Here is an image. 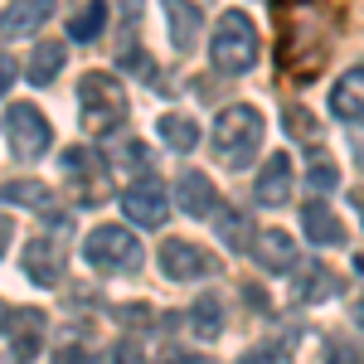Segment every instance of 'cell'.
<instances>
[{
    "instance_id": "obj_1",
    "label": "cell",
    "mask_w": 364,
    "mask_h": 364,
    "mask_svg": "<svg viewBox=\"0 0 364 364\" xmlns=\"http://www.w3.org/2000/svg\"><path fill=\"white\" fill-rule=\"evenodd\" d=\"M262 132H267L262 112L248 107V102H233V107H224L219 122H214V156H219L228 170H243L252 156H257Z\"/></svg>"
},
{
    "instance_id": "obj_2",
    "label": "cell",
    "mask_w": 364,
    "mask_h": 364,
    "mask_svg": "<svg viewBox=\"0 0 364 364\" xmlns=\"http://www.w3.org/2000/svg\"><path fill=\"white\" fill-rule=\"evenodd\" d=\"M209 58H214V68L228 73V78L248 73L252 63H257V29H252V20L243 15V10H224V15H219Z\"/></svg>"
},
{
    "instance_id": "obj_3",
    "label": "cell",
    "mask_w": 364,
    "mask_h": 364,
    "mask_svg": "<svg viewBox=\"0 0 364 364\" xmlns=\"http://www.w3.org/2000/svg\"><path fill=\"white\" fill-rule=\"evenodd\" d=\"M78 102H83V122L87 132H117L127 122V87L117 83L112 73H87L78 83Z\"/></svg>"
},
{
    "instance_id": "obj_4",
    "label": "cell",
    "mask_w": 364,
    "mask_h": 364,
    "mask_svg": "<svg viewBox=\"0 0 364 364\" xmlns=\"http://www.w3.org/2000/svg\"><path fill=\"white\" fill-rule=\"evenodd\" d=\"M83 257L97 272H132L141 267V238L122 224H102L83 238Z\"/></svg>"
},
{
    "instance_id": "obj_5",
    "label": "cell",
    "mask_w": 364,
    "mask_h": 364,
    "mask_svg": "<svg viewBox=\"0 0 364 364\" xmlns=\"http://www.w3.org/2000/svg\"><path fill=\"white\" fill-rule=\"evenodd\" d=\"M5 136H10V146H15L20 161H39V156L54 146V132H49V122H44V112H39L34 102L5 107Z\"/></svg>"
},
{
    "instance_id": "obj_6",
    "label": "cell",
    "mask_w": 364,
    "mask_h": 364,
    "mask_svg": "<svg viewBox=\"0 0 364 364\" xmlns=\"http://www.w3.org/2000/svg\"><path fill=\"white\" fill-rule=\"evenodd\" d=\"M214 267H219V257L209 248H199V243H190V238H166L161 243V272L170 282H199Z\"/></svg>"
},
{
    "instance_id": "obj_7",
    "label": "cell",
    "mask_w": 364,
    "mask_h": 364,
    "mask_svg": "<svg viewBox=\"0 0 364 364\" xmlns=\"http://www.w3.org/2000/svg\"><path fill=\"white\" fill-rule=\"evenodd\" d=\"M122 209H127V219L141 228H161L170 219V199H166V185L156 180V175H146V180H132L127 185V195H122Z\"/></svg>"
},
{
    "instance_id": "obj_8",
    "label": "cell",
    "mask_w": 364,
    "mask_h": 364,
    "mask_svg": "<svg viewBox=\"0 0 364 364\" xmlns=\"http://www.w3.org/2000/svg\"><path fill=\"white\" fill-rule=\"evenodd\" d=\"M252 195H257L262 209H282V204L291 199V156H287V151H277V156L262 166L257 185H252Z\"/></svg>"
},
{
    "instance_id": "obj_9",
    "label": "cell",
    "mask_w": 364,
    "mask_h": 364,
    "mask_svg": "<svg viewBox=\"0 0 364 364\" xmlns=\"http://www.w3.org/2000/svg\"><path fill=\"white\" fill-rule=\"evenodd\" d=\"M25 277L39 287H54L63 277V248L54 238H29L25 243Z\"/></svg>"
},
{
    "instance_id": "obj_10",
    "label": "cell",
    "mask_w": 364,
    "mask_h": 364,
    "mask_svg": "<svg viewBox=\"0 0 364 364\" xmlns=\"http://www.w3.org/2000/svg\"><path fill=\"white\" fill-rule=\"evenodd\" d=\"M252 257H257L267 272H291V267L301 262L296 243H291L282 228H267V233H257V238H252Z\"/></svg>"
},
{
    "instance_id": "obj_11",
    "label": "cell",
    "mask_w": 364,
    "mask_h": 364,
    "mask_svg": "<svg viewBox=\"0 0 364 364\" xmlns=\"http://www.w3.org/2000/svg\"><path fill=\"white\" fill-rule=\"evenodd\" d=\"M5 336H10L15 360H34L39 355V336H44V316L39 311H10L5 316Z\"/></svg>"
},
{
    "instance_id": "obj_12",
    "label": "cell",
    "mask_w": 364,
    "mask_h": 364,
    "mask_svg": "<svg viewBox=\"0 0 364 364\" xmlns=\"http://www.w3.org/2000/svg\"><path fill=\"white\" fill-rule=\"evenodd\" d=\"M166 5V20H170V39H175V49L180 54H190L199 39V25H204V15H199L195 0H161Z\"/></svg>"
},
{
    "instance_id": "obj_13",
    "label": "cell",
    "mask_w": 364,
    "mask_h": 364,
    "mask_svg": "<svg viewBox=\"0 0 364 364\" xmlns=\"http://www.w3.org/2000/svg\"><path fill=\"white\" fill-rule=\"evenodd\" d=\"M175 199H180V209H185L190 219H204V214H214V209H219V195H214L209 175H199V170H185V175H180Z\"/></svg>"
},
{
    "instance_id": "obj_14",
    "label": "cell",
    "mask_w": 364,
    "mask_h": 364,
    "mask_svg": "<svg viewBox=\"0 0 364 364\" xmlns=\"http://www.w3.org/2000/svg\"><path fill=\"white\" fill-rule=\"evenodd\" d=\"M301 224H306V238H311V243H321V248H331V243L345 238L336 209H331L326 199H306V204H301Z\"/></svg>"
},
{
    "instance_id": "obj_15",
    "label": "cell",
    "mask_w": 364,
    "mask_h": 364,
    "mask_svg": "<svg viewBox=\"0 0 364 364\" xmlns=\"http://www.w3.org/2000/svg\"><path fill=\"white\" fill-rule=\"evenodd\" d=\"M336 291H340L336 272H326L321 262H306V257H301V272H296V301L316 306V301H331Z\"/></svg>"
},
{
    "instance_id": "obj_16",
    "label": "cell",
    "mask_w": 364,
    "mask_h": 364,
    "mask_svg": "<svg viewBox=\"0 0 364 364\" xmlns=\"http://www.w3.org/2000/svg\"><path fill=\"white\" fill-rule=\"evenodd\" d=\"M49 15H54V0H10V10L0 15V29L15 39V34H25V29H39Z\"/></svg>"
},
{
    "instance_id": "obj_17",
    "label": "cell",
    "mask_w": 364,
    "mask_h": 364,
    "mask_svg": "<svg viewBox=\"0 0 364 364\" xmlns=\"http://www.w3.org/2000/svg\"><path fill=\"white\" fill-rule=\"evenodd\" d=\"M331 107H336V117H345V122L364 117V63H355V68H350V73L336 83V92H331Z\"/></svg>"
},
{
    "instance_id": "obj_18",
    "label": "cell",
    "mask_w": 364,
    "mask_h": 364,
    "mask_svg": "<svg viewBox=\"0 0 364 364\" xmlns=\"http://www.w3.org/2000/svg\"><path fill=\"white\" fill-rule=\"evenodd\" d=\"M68 63V54H63V44H39L34 54H29V83H54L58 78V68Z\"/></svg>"
},
{
    "instance_id": "obj_19",
    "label": "cell",
    "mask_w": 364,
    "mask_h": 364,
    "mask_svg": "<svg viewBox=\"0 0 364 364\" xmlns=\"http://www.w3.org/2000/svg\"><path fill=\"white\" fill-rule=\"evenodd\" d=\"M156 127H161V136H166L170 146L180 151V156H185V151H195V146H199V127H195V117L166 112V117H161V122H156Z\"/></svg>"
},
{
    "instance_id": "obj_20",
    "label": "cell",
    "mask_w": 364,
    "mask_h": 364,
    "mask_svg": "<svg viewBox=\"0 0 364 364\" xmlns=\"http://www.w3.org/2000/svg\"><path fill=\"white\" fill-rule=\"evenodd\" d=\"M49 185H39V180H10V185H0V204H29V209H49Z\"/></svg>"
},
{
    "instance_id": "obj_21",
    "label": "cell",
    "mask_w": 364,
    "mask_h": 364,
    "mask_svg": "<svg viewBox=\"0 0 364 364\" xmlns=\"http://www.w3.org/2000/svg\"><path fill=\"white\" fill-rule=\"evenodd\" d=\"M102 25H107V5H102V0H87L83 10H73V20H68V34H73V39H97V34H102Z\"/></svg>"
},
{
    "instance_id": "obj_22",
    "label": "cell",
    "mask_w": 364,
    "mask_h": 364,
    "mask_svg": "<svg viewBox=\"0 0 364 364\" xmlns=\"http://www.w3.org/2000/svg\"><path fill=\"white\" fill-rule=\"evenodd\" d=\"M190 326H195V336L214 340L224 331V301H219V296H199L195 311H190Z\"/></svg>"
},
{
    "instance_id": "obj_23",
    "label": "cell",
    "mask_w": 364,
    "mask_h": 364,
    "mask_svg": "<svg viewBox=\"0 0 364 364\" xmlns=\"http://www.w3.org/2000/svg\"><path fill=\"white\" fill-rule=\"evenodd\" d=\"M219 233H224V243L233 252H243V248H252V238H248V219L238 214V209H219Z\"/></svg>"
},
{
    "instance_id": "obj_24",
    "label": "cell",
    "mask_w": 364,
    "mask_h": 364,
    "mask_svg": "<svg viewBox=\"0 0 364 364\" xmlns=\"http://www.w3.org/2000/svg\"><path fill=\"white\" fill-rule=\"evenodd\" d=\"M238 364H291V350L282 345V340H262V345H252L238 355Z\"/></svg>"
},
{
    "instance_id": "obj_25",
    "label": "cell",
    "mask_w": 364,
    "mask_h": 364,
    "mask_svg": "<svg viewBox=\"0 0 364 364\" xmlns=\"http://www.w3.org/2000/svg\"><path fill=\"white\" fill-rule=\"evenodd\" d=\"M326 364H364V345L360 340H331L326 345Z\"/></svg>"
},
{
    "instance_id": "obj_26",
    "label": "cell",
    "mask_w": 364,
    "mask_h": 364,
    "mask_svg": "<svg viewBox=\"0 0 364 364\" xmlns=\"http://www.w3.org/2000/svg\"><path fill=\"white\" fill-rule=\"evenodd\" d=\"M287 132H291V136H316V122H311V112L306 107H287Z\"/></svg>"
},
{
    "instance_id": "obj_27",
    "label": "cell",
    "mask_w": 364,
    "mask_h": 364,
    "mask_svg": "<svg viewBox=\"0 0 364 364\" xmlns=\"http://www.w3.org/2000/svg\"><path fill=\"white\" fill-rule=\"evenodd\" d=\"M311 185H316V190H336V185H340V170L331 166V161H316V166H311Z\"/></svg>"
},
{
    "instance_id": "obj_28",
    "label": "cell",
    "mask_w": 364,
    "mask_h": 364,
    "mask_svg": "<svg viewBox=\"0 0 364 364\" xmlns=\"http://www.w3.org/2000/svg\"><path fill=\"white\" fill-rule=\"evenodd\" d=\"M112 364H146L141 340H117V345H112Z\"/></svg>"
},
{
    "instance_id": "obj_29",
    "label": "cell",
    "mask_w": 364,
    "mask_h": 364,
    "mask_svg": "<svg viewBox=\"0 0 364 364\" xmlns=\"http://www.w3.org/2000/svg\"><path fill=\"white\" fill-rule=\"evenodd\" d=\"M122 63H127V68H132V73H136V78H156V63H151V54H146V49H132V54H122Z\"/></svg>"
},
{
    "instance_id": "obj_30",
    "label": "cell",
    "mask_w": 364,
    "mask_h": 364,
    "mask_svg": "<svg viewBox=\"0 0 364 364\" xmlns=\"http://www.w3.org/2000/svg\"><path fill=\"white\" fill-rule=\"evenodd\" d=\"M54 364H92V355H87L83 345H63V350L54 355Z\"/></svg>"
},
{
    "instance_id": "obj_31",
    "label": "cell",
    "mask_w": 364,
    "mask_h": 364,
    "mask_svg": "<svg viewBox=\"0 0 364 364\" xmlns=\"http://www.w3.org/2000/svg\"><path fill=\"white\" fill-rule=\"evenodd\" d=\"M248 306L252 311H272L267 306V291H257V287H248Z\"/></svg>"
},
{
    "instance_id": "obj_32",
    "label": "cell",
    "mask_w": 364,
    "mask_h": 364,
    "mask_svg": "<svg viewBox=\"0 0 364 364\" xmlns=\"http://www.w3.org/2000/svg\"><path fill=\"white\" fill-rule=\"evenodd\" d=\"M10 233H15V224L0 214V257H5V248H10Z\"/></svg>"
},
{
    "instance_id": "obj_33",
    "label": "cell",
    "mask_w": 364,
    "mask_h": 364,
    "mask_svg": "<svg viewBox=\"0 0 364 364\" xmlns=\"http://www.w3.org/2000/svg\"><path fill=\"white\" fill-rule=\"evenodd\" d=\"M166 364H214V360H209V355H170Z\"/></svg>"
},
{
    "instance_id": "obj_34",
    "label": "cell",
    "mask_w": 364,
    "mask_h": 364,
    "mask_svg": "<svg viewBox=\"0 0 364 364\" xmlns=\"http://www.w3.org/2000/svg\"><path fill=\"white\" fill-rule=\"evenodd\" d=\"M10 78H15V68H10V58H0V92L10 87Z\"/></svg>"
},
{
    "instance_id": "obj_35",
    "label": "cell",
    "mask_w": 364,
    "mask_h": 364,
    "mask_svg": "<svg viewBox=\"0 0 364 364\" xmlns=\"http://www.w3.org/2000/svg\"><path fill=\"white\" fill-rule=\"evenodd\" d=\"M350 146H355V161H360V170H364V132H355V136H350Z\"/></svg>"
},
{
    "instance_id": "obj_36",
    "label": "cell",
    "mask_w": 364,
    "mask_h": 364,
    "mask_svg": "<svg viewBox=\"0 0 364 364\" xmlns=\"http://www.w3.org/2000/svg\"><path fill=\"white\" fill-rule=\"evenodd\" d=\"M350 311H355V321H360V326H364V296H360V301H355V306H350Z\"/></svg>"
},
{
    "instance_id": "obj_37",
    "label": "cell",
    "mask_w": 364,
    "mask_h": 364,
    "mask_svg": "<svg viewBox=\"0 0 364 364\" xmlns=\"http://www.w3.org/2000/svg\"><path fill=\"white\" fill-rule=\"evenodd\" d=\"M0 326H5V306H0Z\"/></svg>"
}]
</instances>
